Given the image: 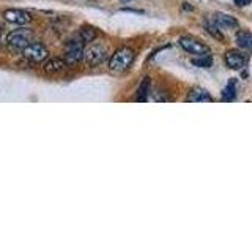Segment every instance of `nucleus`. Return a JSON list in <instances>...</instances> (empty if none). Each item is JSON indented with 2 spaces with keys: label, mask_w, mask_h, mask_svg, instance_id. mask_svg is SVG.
Segmentation results:
<instances>
[{
  "label": "nucleus",
  "mask_w": 252,
  "mask_h": 237,
  "mask_svg": "<svg viewBox=\"0 0 252 237\" xmlns=\"http://www.w3.org/2000/svg\"><path fill=\"white\" fill-rule=\"evenodd\" d=\"M235 38H236V44H238L240 47H244V49L252 47V34H249V32L240 30Z\"/></svg>",
  "instance_id": "12"
},
{
  "label": "nucleus",
  "mask_w": 252,
  "mask_h": 237,
  "mask_svg": "<svg viewBox=\"0 0 252 237\" xmlns=\"http://www.w3.org/2000/svg\"><path fill=\"white\" fill-rule=\"evenodd\" d=\"M225 63L232 70H241L246 65V55L240 51H228L225 52Z\"/></svg>",
  "instance_id": "8"
},
{
  "label": "nucleus",
  "mask_w": 252,
  "mask_h": 237,
  "mask_svg": "<svg viewBox=\"0 0 252 237\" xmlns=\"http://www.w3.org/2000/svg\"><path fill=\"white\" fill-rule=\"evenodd\" d=\"M213 22H215L218 27H225V29H236L240 26L238 21H236L233 16H228V14H224V13H215V14H213Z\"/></svg>",
  "instance_id": "9"
},
{
  "label": "nucleus",
  "mask_w": 252,
  "mask_h": 237,
  "mask_svg": "<svg viewBox=\"0 0 252 237\" xmlns=\"http://www.w3.org/2000/svg\"><path fill=\"white\" fill-rule=\"evenodd\" d=\"M132 60H134V51L131 47H120L110 57L109 70L115 71V73H122V71H126L131 67Z\"/></svg>",
  "instance_id": "1"
},
{
  "label": "nucleus",
  "mask_w": 252,
  "mask_h": 237,
  "mask_svg": "<svg viewBox=\"0 0 252 237\" xmlns=\"http://www.w3.org/2000/svg\"><path fill=\"white\" fill-rule=\"evenodd\" d=\"M5 19L11 24H16V26H26L32 21V16L24 11V10H18V8H11V10H6L3 13Z\"/></svg>",
  "instance_id": "7"
},
{
  "label": "nucleus",
  "mask_w": 252,
  "mask_h": 237,
  "mask_svg": "<svg viewBox=\"0 0 252 237\" xmlns=\"http://www.w3.org/2000/svg\"><path fill=\"white\" fill-rule=\"evenodd\" d=\"M6 41L11 47H14V49H24V47H27L30 43H33V34H32L29 29H19V30L11 32V34L6 37Z\"/></svg>",
  "instance_id": "3"
},
{
  "label": "nucleus",
  "mask_w": 252,
  "mask_h": 237,
  "mask_svg": "<svg viewBox=\"0 0 252 237\" xmlns=\"http://www.w3.org/2000/svg\"><path fill=\"white\" fill-rule=\"evenodd\" d=\"M207 32H208L210 35L215 37L216 40H219V41H222V40H224L222 34H220V32L218 30V26H216L215 22H213V24H211V22H208V24H207Z\"/></svg>",
  "instance_id": "17"
},
{
  "label": "nucleus",
  "mask_w": 252,
  "mask_h": 237,
  "mask_svg": "<svg viewBox=\"0 0 252 237\" xmlns=\"http://www.w3.org/2000/svg\"><path fill=\"white\" fill-rule=\"evenodd\" d=\"M47 55H49V52H47L46 47L39 43H30L27 47H24V57L33 63H39L46 60Z\"/></svg>",
  "instance_id": "5"
},
{
  "label": "nucleus",
  "mask_w": 252,
  "mask_h": 237,
  "mask_svg": "<svg viewBox=\"0 0 252 237\" xmlns=\"http://www.w3.org/2000/svg\"><path fill=\"white\" fill-rule=\"evenodd\" d=\"M236 97V79H230V82L222 90V101H233Z\"/></svg>",
  "instance_id": "13"
},
{
  "label": "nucleus",
  "mask_w": 252,
  "mask_h": 237,
  "mask_svg": "<svg viewBox=\"0 0 252 237\" xmlns=\"http://www.w3.org/2000/svg\"><path fill=\"white\" fill-rule=\"evenodd\" d=\"M150 85H152L150 78H144V81L140 82L139 90H137V98H136L137 101H147L148 93H150Z\"/></svg>",
  "instance_id": "14"
},
{
  "label": "nucleus",
  "mask_w": 252,
  "mask_h": 237,
  "mask_svg": "<svg viewBox=\"0 0 252 237\" xmlns=\"http://www.w3.org/2000/svg\"><path fill=\"white\" fill-rule=\"evenodd\" d=\"M186 101H189V103H211L213 98L205 89H199V87H195V89H192L191 92L188 93Z\"/></svg>",
  "instance_id": "10"
},
{
  "label": "nucleus",
  "mask_w": 252,
  "mask_h": 237,
  "mask_svg": "<svg viewBox=\"0 0 252 237\" xmlns=\"http://www.w3.org/2000/svg\"><path fill=\"white\" fill-rule=\"evenodd\" d=\"M233 2L238 5V6H248L252 2V0H233Z\"/></svg>",
  "instance_id": "18"
},
{
  "label": "nucleus",
  "mask_w": 252,
  "mask_h": 237,
  "mask_svg": "<svg viewBox=\"0 0 252 237\" xmlns=\"http://www.w3.org/2000/svg\"><path fill=\"white\" fill-rule=\"evenodd\" d=\"M180 46L189 54H197V55H205V54H210L208 46H205L203 43L197 41L194 38H189V37H183L180 38Z\"/></svg>",
  "instance_id": "6"
},
{
  "label": "nucleus",
  "mask_w": 252,
  "mask_h": 237,
  "mask_svg": "<svg viewBox=\"0 0 252 237\" xmlns=\"http://www.w3.org/2000/svg\"><path fill=\"white\" fill-rule=\"evenodd\" d=\"M192 65L194 67H199V68H210L213 65V57H211L210 54L200 55V57L192 59Z\"/></svg>",
  "instance_id": "15"
},
{
  "label": "nucleus",
  "mask_w": 252,
  "mask_h": 237,
  "mask_svg": "<svg viewBox=\"0 0 252 237\" xmlns=\"http://www.w3.org/2000/svg\"><path fill=\"white\" fill-rule=\"evenodd\" d=\"M79 35H81V40L84 43H90L96 38V30L93 27H82L81 32H79Z\"/></svg>",
  "instance_id": "16"
},
{
  "label": "nucleus",
  "mask_w": 252,
  "mask_h": 237,
  "mask_svg": "<svg viewBox=\"0 0 252 237\" xmlns=\"http://www.w3.org/2000/svg\"><path fill=\"white\" fill-rule=\"evenodd\" d=\"M109 57V49L101 43H94L84 51V62L89 67H98L102 62H106Z\"/></svg>",
  "instance_id": "2"
},
{
  "label": "nucleus",
  "mask_w": 252,
  "mask_h": 237,
  "mask_svg": "<svg viewBox=\"0 0 252 237\" xmlns=\"http://www.w3.org/2000/svg\"><path fill=\"white\" fill-rule=\"evenodd\" d=\"M84 59V41L79 40H71L65 47V62L66 65H76Z\"/></svg>",
  "instance_id": "4"
},
{
  "label": "nucleus",
  "mask_w": 252,
  "mask_h": 237,
  "mask_svg": "<svg viewBox=\"0 0 252 237\" xmlns=\"http://www.w3.org/2000/svg\"><path fill=\"white\" fill-rule=\"evenodd\" d=\"M65 68H66V62L63 59H51V60H47L44 65V71L49 75L60 73V71H63Z\"/></svg>",
  "instance_id": "11"
}]
</instances>
